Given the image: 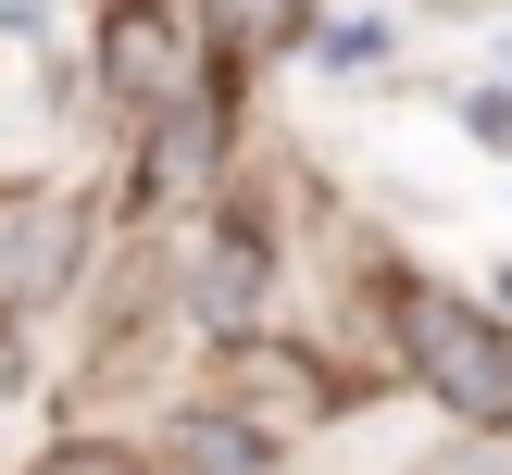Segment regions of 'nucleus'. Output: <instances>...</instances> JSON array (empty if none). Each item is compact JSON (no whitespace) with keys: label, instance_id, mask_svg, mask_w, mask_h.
<instances>
[{"label":"nucleus","instance_id":"nucleus-1","mask_svg":"<svg viewBox=\"0 0 512 475\" xmlns=\"http://www.w3.org/2000/svg\"><path fill=\"white\" fill-rule=\"evenodd\" d=\"M400 350H413V375L463 425H512V338L488 313H463V300H438V288H400Z\"/></svg>","mask_w":512,"mask_h":475},{"label":"nucleus","instance_id":"nucleus-2","mask_svg":"<svg viewBox=\"0 0 512 475\" xmlns=\"http://www.w3.org/2000/svg\"><path fill=\"white\" fill-rule=\"evenodd\" d=\"M100 75H113L125 100H188V38H175L163 0H113V25H100Z\"/></svg>","mask_w":512,"mask_h":475},{"label":"nucleus","instance_id":"nucleus-3","mask_svg":"<svg viewBox=\"0 0 512 475\" xmlns=\"http://www.w3.org/2000/svg\"><path fill=\"white\" fill-rule=\"evenodd\" d=\"M75 225L63 213H38V200H0V300H38V288H63V263H75Z\"/></svg>","mask_w":512,"mask_h":475},{"label":"nucleus","instance_id":"nucleus-4","mask_svg":"<svg viewBox=\"0 0 512 475\" xmlns=\"http://www.w3.org/2000/svg\"><path fill=\"white\" fill-rule=\"evenodd\" d=\"M250 313H263V238H213V263H200V325H213V338H250Z\"/></svg>","mask_w":512,"mask_h":475},{"label":"nucleus","instance_id":"nucleus-5","mask_svg":"<svg viewBox=\"0 0 512 475\" xmlns=\"http://www.w3.org/2000/svg\"><path fill=\"white\" fill-rule=\"evenodd\" d=\"M188 463H200V475H263V463H275V438H263V425L200 413V425H188Z\"/></svg>","mask_w":512,"mask_h":475},{"label":"nucleus","instance_id":"nucleus-6","mask_svg":"<svg viewBox=\"0 0 512 475\" xmlns=\"http://www.w3.org/2000/svg\"><path fill=\"white\" fill-rule=\"evenodd\" d=\"M213 25L238 50H275V38H300V0H213Z\"/></svg>","mask_w":512,"mask_h":475},{"label":"nucleus","instance_id":"nucleus-7","mask_svg":"<svg viewBox=\"0 0 512 475\" xmlns=\"http://www.w3.org/2000/svg\"><path fill=\"white\" fill-rule=\"evenodd\" d=\"M38 475H150V463H138V450H113V438H75V450H50Z\"/></svg>","mask_w":512,"mask_h":475},{"label":"nucleus","instance_id":"nucleus-8","mask_svg":"<svg viewBox=\"0 0 512 475\" xmlns=\"http://www.w3.org/2000/svg\"><path fill=\"white\" fill-rule=\"evenodd\" d=\"M450 475H512V450H463V463H450Z\"/></svg>","mask_w":512,"mask_h":475},{"label":"nucleus","instance_id":"nucleus-9","mask_svg":"<svg viewBox=\"0 0 512 475\" xmlns=\"http://www.w3.org/2000/svg\"><path fill=\"white\" fill-rule=\"evenodd\" d=\"M0 388H13V350H0Z\"/></svg>","mask_w":512,"mask_h":475}]
</instances>
